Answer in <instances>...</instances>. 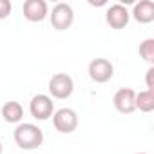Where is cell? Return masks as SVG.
<instances>
[{
	"label": "cell",
	"instance_id": "cell-1",
	"mask_svg": "<svg viewBox=\"0 0 154 154\" xmlns=\"http://www.w3.org/2000/svg\"><path fill=\"white\" fill-rule=\"evenodd\" d=\"M15 143L24 150L40 149L44 143V131L35 123H18L13 132Z\"/></svg>",
	"mask_w": 154,
	"mask_h": 154
},
{
	"label": "cell",
	"instance_id": "cell-2",
	"mask_svg": "<svg viewBox=\"0 0 154 154\" xmlns=\"http://www.w3.org/2000/svg\"><path fill=\"white\" fill-rule=\"evenodd\" d=\"M47 89H49L51 98L65 100V98H69L72 94L74 82H72V78H71L67 72H56V74L51 76V80L47 84Z\"/></svg>",
	"mask_w": 154,
	"mask_h": 154
},
{
	"label": "cell",
	"instance_id": "cell-3",
	"mask_svg": "<svg viewBox=\"0 0 154 154\" xmlns=\"http://www.w3.org/2000/svg\"><path fill=\"white\" fill-rule=\"evenodd\" d=\"M53 125L58 132L62 134H71L76 131L78 127V114H76L74 109H69V107H62L58 111H54L53 114Z\"/></svg>",
	"mask_w": 154,
	"mask_h": 154
},
{
	"label": "cell",
	"instance_id": "cell-4",
	"mask_svg": "<svg viewBox=\"0 0 154 154\" xmlns=\"http://www.w3.org/2000/svg\"><path fill=\"white\" fill-rule=\"evenodd\" d=\"M29 112L35 120H49L54 114V102L49 94H35L29 102Z\"/></svg>",
	"mask_w": 154,
	"mask_h": 154
},
{
	"label": "cell",
	"instance_id": "cell-5",
	"mask_svg": "<svg viewBox=\"0 0 154 154\" xmlns=\"http://www.w3.org/2000/svg\"><path fill=\"white\" fill-rule=\"evenodd\" d=\"M49 20H51V26L56 29V31H65L72 26L74 22V11L69 4L65 2H60L53 8V11L49 13Z\"/></svg>",
	"mask_w": 154,
	"mask_h": 154
},
{
	"label": "cell",
	"instance_id": "cell-6",
	"mask_svg": "<svg viewBox=\"0 0 154 154\" xmlns=\"http://www.w3.org/2000/svg\"><path fill=\"white\" fill-rule=\"evenodd\" d=\"M89 78L96 84H107L112 76H114V65L107 58H94L89 63Z\"/></svg>",
	"mask_w": 154,
	"mask_h": 154
},
{
	"label": "cell",
	"instance_id": "cell-7",
	"mask_svg": "<svg viewBox=\"0 0 154 154\" xmlns=\"http://www.w3.org/2000/svg\"><path fill=\"white\" fill-rule=\"evenodd\" d=\"M114 109L122 114H131L136 111V91L131 87H122L112 96Z\"/></svg>",
	"mask_w": 154,
	"mask_h": 154
},
{
	"label": "cell",
	"instance_id": "cell-8",
	"mask_svg": "<svg viewBox=\"0 0 154 154\" xmlns=\"http://www.w3.org/2000/svg\"><path fill=\"white\" fill-rule=\"evenodd\" d=\"M22 13L26 20L36 24L45 20V17H49V6L45 0H26L22 6Z\"/></svg>",
	"mask_w": 154,
	"mask_h": 154
},
{
	"label": "cell",
	"instance_id": "cell-9",
	"mask_svg": "<svg viewBox=\"0 0 154 154\" xmlns=\"http://www.w3.org/2000/svg\"><path fill=\"white\" fill-rule=\"evenodd\" d=\"M129 20H131V13L127 11V8L123 4H112L105 11V22L112 29H123V27H127Z\"/></svg>",
	"mask_w": 154,
	"mask_h": 154
},
{
	"label": "cell",
	"instance_id": "cell-10",
	"mask_svg": "<svg viewBox=\"0 0 154 154\" xmlns=\"http://www.w3.org/2000/svg\"><path fill=\"white\" fill-rule=\"evenodd\" d=\"M132 18L140 24H150L154 20V2L152 0H140L132 8Z\"/></svg>",
	"mask_w": 154,
	"mask_h": 154
},
{
	"label": "cell",
	"instance_id": "cell-11",
	"mask_svg": "<svg viewBox=\"0 0 154 154\" xmlns=\"http://www.w3.org/2000/svg\"><path fill=\"white\" fill-rule=\"evenodd\" d=\"M2 118L8 122V123H20L22 122V118H24V107L18 103V102H15V100H11V102H6L4 105H2Z\"/></svg>",
	"mask_w": 154,
	"mask_h": 154
},
{
	"label": "cell",
	"instance_id": "cell-12",
	"mask_svg": "<svg viewBox=\"0 0 154 154\" xmlns=\"http://www.w3.org/2000/svg\"><path fill=\"white\" fill-rule=\"evenodd\" d=\"M136 109L141 112H152L154 111V91H140L136 93Z\"/></svg>",
	"mask_w": 154,
	"mask_h": 154
},
{
	"label": "cell",
	"instance_id": "cell-13",
	"mask_svg": "<svg viewBox=\"0 0 154 154\" xmlns=\"http://www.w3.org/2000/svg\"><path fill=\"white\" fill-rule=\"evenodd\" d=\"M138 53H140V56H141L145 62L154 63V38H145V40L140 44Z\"/></svg>",
	"mask_w": 154,
	"mask_h": 154
},
{
	"label": "cell",
	"instance_id": "cell-14",
	"mask_svg": "<svg viewBox=\"0 0 154 154\" xmlns=\"http://www.w3.org/2000/svg\"><path fill=\"white\" fill-rule=\"evenodd\" d=\"M11 11H13V6L9 0H0V20L8 18L11 15Z\"/></svg>",
	"mask_w": 154,
	"mask_h": 154
},
{
	"label": "cell",
	"instance_id": "cell-15",
	"mask_svg": "<svg viewBox=\"0 0 154 154\" xmlns=\"http://www.w3.org/2000/svg\"><path fill=\"white\" fill-rule=\"evenodd\" d=\"M145 84H147V91H154V65H150V67L147 69Z\"/></svg>",
	"mask_w": 154,
	"mask_h": 154
},
{
	"label": "cell",
	"instance_id": "cell-16",
	"mask_svg": "<svg viewBox=\"0 0 154 154\" xmlns=\"http://www.w3.org/2000/svg\"><path fill=\"white\" fill-rule=\"evenodd\" d=\"M89 4H91V6H103V4H105V0H100V2H94V0H89Z\"/></svg>",
	"mask_w": 154,
	"mask_h": 154
},
{
	"label": "cell",
	"instance_id": "cell-17",
	"mask_svg": "<svg viewBox=\"0 0 154 154\" xmlns=\"http://www.w3.org/2000/svg\"><path fill=\"white\" fill-rule=\"evenodd\" d=\"M4 152V147H2V141H0V154H2Z\"/></svg>",
	"mask_w": 154,
	"mask_h": 154
},
{
	"label": "cell",
	"instance_id": "cell-18",
	"mask_svg": "<svg viewBox=\"0 0 154 154\" xmlns=\"http://www.w3.org/2000/svg\"><path fill=\"white\" fill-rule=\"evenodd\" d=\"M136 154H147V152H136Z\"/></svg>",
	"mask_w": 154,
	"mask_h": 154
}]
</instances>
